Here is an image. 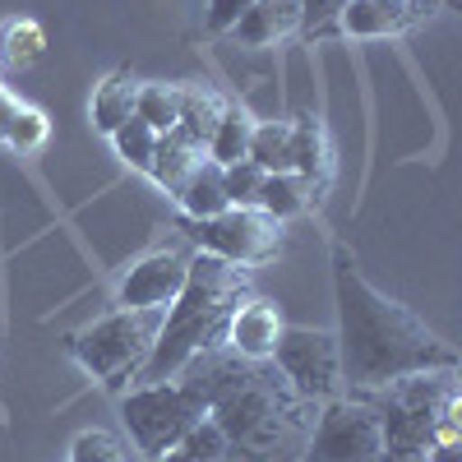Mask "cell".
I'll list each match as a JSON object with an SVG mask.
<instances>
[{"label": "cell", "instance_id": "cell-1", "mask_svg": "<svg viewBox=\"0 0 462 462\" xmlns=\"http://www.w3.org/2000/svg\"><path fill=\"white\" fill-rule=\"evenodd\" d=\"M180 379L195 383L204 416L226 435L231 462H300L319 407L305 402L273 361H241L231 346H213Z\"/></svg>", "mask_w": 462, "mask_h": 462}, {"label": "cell", "instance_id": "cell-2", "mask_svg": "<svg viewBox=\"0 0 462 462\" xmlns=\"http://www.w3.org/2000/svg\"><path fill=\"white\" fill-rule=\"evenodd\" d=\"M333 300H337V352L342 389L374 393L383 383L420 370H457V352L402 300L383 296L352 259L333 245Z\"/></svg>", "mask_w": 462, "mask_h": 462}, {"label": "cell", "instance_id": "cell-3", "mask_svg": "<svg viewBox=\"0 0 462 462\" xmlns=\"http://www.w3.org/2000/svg\"><path fill=\"white\" fill-rule=\"evenodd\" d=\"M245 296H250V273L241 263H226L217 254L195 250L189 254L185 287L162 310V328L152 337V352L134 383L176 379L195 356L213 352V346H226V324Z\"/></svg>", "mask_w": 462, "mask_h": 462}, {"label": "cell", "instance_id": "cell-4", "mask_svg": "<svg viewBox=\"0 0 462 462\" xmlns=\"http://www.w3.org/2000/svg\"><path fill=\"white\" fill-rule=\"evenodd\" d=\"M370 398L383 430V457L389 462H426L430 444H457V370H420L383 383Z\"/></svg>", "mask_w": 462, "mask_h": 462}, {"label": "cell", "instance_id": "cell-5", "mask_svg": "<svg viewBox=\"0 0 462 462\" xmlns=\"http://www.w3.org/2000/svg\"><path fill=\"white\" fill-rule=\"evenodd\" d=\"M158 328H162V310H121L116 305L111 315H102L97 324L69 337V352L97 383L125 393V383L139 379Z\"/></svg>", "mask_w": 462, "mask_h": 462}, {"label": "cell", "instance_id": "cell-6", "mask_svg": "<svg viewBox=\"0 0 462 462\" xmlns=\"http://www.w3.org/2000/svg\"><path fill=\"white\" fill-rule=\"evenodd\" d=\"M121 420H125L134 448L148 462H158L167 448H176L204 420V398L180 374L162 379V383H130L121 393Z\"/></svg>", "mask_w": 462, "mask_h": 462}, {"label": "cell", "instance_id": "cell-7", "mask_svg": "<svg viewBox=\"0 0 462 462\" xmlns=\"http://www.w3.org/2000/svg\"><path fill=\"white\" fill-rule=\"evenodd\" d=\"M300 462H389L383 457V430L370 398H328L315 411V426L305 435Z\"/></svg>", "mask_w": 462, "mask_h": 462}, {"label": "cell", "instance_id": "cell-8", "mask_svg": "<svg viewBox=\"0 0 462 462\" xmlns=\"http://www.w3.org/2000/svg\"><path fill=\"white\" fill-rule=\"evenodd\" d=\"M273 365L315 407L346 393L342 389V352H337L333 328H282V337L273 346Z\"/></svg>", "mask_w": 462, "mask_h": 462}, {"label": "cell", "instance_id": "cell-9", "mask_svg": "<svg viewBox=\"0 0 462 462\" xmlns=\"http://www.w3.org/2000/svg\"><path fill=\"white\" fill-rule=\"evenodd\" d=\"M185 236L195 241V250L204 254H217L226 263H268L278 259L282 250V222H273L259 208H226L217 217H204V222H189L185 217Z\"/></svg>", "mask_w": 462, "mask_h": 462}, {"label": "cell", "instance_id": "cell-10", "mask_svg": "<svg viewBox=\"0 0 462 462\" xmlns=\"http://www.w3.org/2000/svg\"><path fill=\"white\" fill-rule=\"evenodd\" d=\"M189 254L195 250L162 245V250H148L143 259H134L130 273L121 278V287H116V305L121 310H167L185 287Z\"/></svg>", "mask_w": 462, "mask_h": 462}, {"label": "cell", "instance_id": "cell-11", "mask_svg": "<svg viewBox=\"0 0 462 462\" xmlns=\"http://www.w3.org/2000/svg\"><path fill=\"white\" fill-rule=\"evenodd\" d=\"M439 0H352L337 19L342 37H361V42H374V37H402L411 28H420L426 19H435Z\"/></svg>", "mask_w": 462, "mask_h": 462}, {"label": "cell", "instance_id": "cell-12", "mask_svg": "<svg viewBox=\"0 0 462 462\" xmlns=\"http://www.w3.org/2000/svg\"><path fill=\"white\" fill-rule=\"evenodd\" d=\"M282 315H278V305L273 300H263V296H245L236 305V315H231L226 324V346L236 352L241 361H273V346L282 337Z\"/></svg>", "mask_w": 462, "mask_h": 462}, {"label": "cell", "instance_id": "cell-13", "mask_svg": "<svg viewBox=\"0 0 462 462\" xmlns=\"http://www.w3.org/2000/svg\"><path fill=\"white\" fill-rule=\"evenodd\" d=\"M300 32V0H254V5L231 23V37L241 47H278L282 37Z\"/></svg>", "mask_w": 462, "mask_h": 462}, {"label": "cell", "instance_id": "cell-14", "mask_svg": "<svg viewBox=\"0 0 462 462\" xmlns=\"http://www.w3.org/2000/svg\"><path fill=\"white\" fill-rule=\"evenodd\" d=\"M291 171L319 195L333 176V143L319 116H296L291 121Z\"/></svg>", "mask_w": 462, "mask_h": 462}, {"label": "cell", "instance_id": "cell-15", "mask_svg": "<svg viewBox=\"0 0 462 462\" xmlns=\"http://www.w3.org/2000/svg\"><path fill=\"white\" fill-rule=\"evenodd\" d=\"M204 158H208L204 143H195V139L180 134V130H167V134H158V148H152V162H148L143 176H152V185H162L167 195H176L180 180L195 171Z\"/></svg>", "mask_w": 462, "mask_h": 462}, {"label": "cell", "instance_id": "cell-16", "mask_svg": "<svg viewBox=\"0 0 462 462\" xmlns=\"http://www.w3.org/2000/svg\"><path fill=\"white\" fill-rule=\"evenodd\" d=\"M171 199L180 204V213H185L189 222H204V217H217V213L231 208V204H226V189H222V167L208 162V158L180 180V189H176Z\"/></svg>", "mask_w": 462, "mask_h": 462}, {"label": "cell", "instance_id": "cell-17", "mask_svg": "<svg viewBox=\"0 0 462 462\" xmlns=\"http://www.w3.org/2000/svg\"><path fill=\"white\" fill-rule=\"evenodd\" d=\"M134 97H139V79L130 69H116L93 88V125L111 139L130 116H134Z\"/></svg>", "mask_w": 462, "mask_h": 462}, {"label": "cell", "instance_id": "cell-18", "mask_svg": "<svg viewBox=\"0 0 462 462\" xmlns=\"http://www.w3.org/2000/svg\"><path fill=\"white\" fill-rule=\"evenodd\" d=\"M310 204H319V195L310 185H305L296 171H278V176H263V185H259V213H268L273 222H291V217H300Z\"/></svg>", "mask_w": 462, "mask_h": 462}, {"label": "cell", "instance_id": "cell-19", "mask_svg": "<svg viewBox=\"0 0 462 462\" xmlns=\"http://www.w3.org/2000/svg\"><path fill=\"white\" fill-rule=\"evenodd\" d=\"M250 130H254V116L245 106H236V102H226L222 116H217V125H213V134H208V143H204L208 162H217V167L241 162L250 152Z\"/></svg>", "mask_w": 462, "mask_h": 462}, {"label": "cell", "instance_id": "cell-20", "mask_svg": "<svg viewBox=\"0 0 462 462\" xmlns=\"http://www.w3.org/2000/svg\"><path fill=\"white\" fill-rule=\"evenodd\" d=\"M245 158L268 176L291 171V121H254Z\"/></svg>", "mask_w": 462, "mask_h": 462}, {"label": "cell", "instance_id": "cell-21", "mask_svg": "<svg viewBox=\"0 0 462 462\" xmlns=\"http://www.w3.org/2000/svg\"><path fill=\"white\" fill-rule=\"evenodd\" d=\"M47 56V28L37 19H5L0 23V60L10 69H28Z\"/></svg>", "mask_w": 462, "mask_h": 462}, {"label": "cell", "instance_id": "cell-22", "mask_svg": "<svg viewBox=\"0 0 462 462\" xmlns=\"http://www.w3.org/2000/svg\"><path fill=\"white\" fill-rule=\"evenodd\" d=\"M158 462H231V444H226V435L213 426V420L204 416L195 430H189L176 448H167Z\"/></svg>", "mask_w": 462, "mask_h": 462}, {"label": "cell", "instance_id": "cell-23", "mask_svg": "<svg viewBox=\"0 0 462 462\" xmlns=\"http://www.w3.org/2000/svg\"><path fill=\"white\" fill-rule=\"evenodd\" d=\"M134 116L143 125H152L158 134L176 130V121H180V84H139Z\"/></svg>", "mask_w": 462, "mask_h": 462}, {"label": "cell", "instance_id": "cell-24", "mask_svg": "<svg viewBox=\"0 0 462 462\" xmlns=\"http://www.w3.org/2000/svg\"><path fill=\"white\" fill-rule=\"evenodd\" d=\"M222 106H226V102H222L217 93H208V88H180V121H176V130L189 134L195 143H208Z\"/></svg>", "mask_w": 462, "mask_h": 462}, {"label": "cell", "instance_id": "cell-25", "mask_svg": "<svg viewBox=\"0 0 462 462\" xmlns=\"http://www.w3.org/2000/svg\"><path fill=\"white\" fill-rule=\"evenodd\" d=\"M111 148H116V158H121L125 167L148 171V162H152V148H158V130L143 125L139 116H130V121L111 134Z\"/></svg>", "mask_w": 462, "mask_h": 462}, {"label": "cell", "instance_id": "cell-26", "mask_svg": "<svg viewBox=\"0 0 462 462\" xmlns=\"http://www.w3.org/2000/svg\"><path fill=\"white\" fill-rule=\"evenodd\" d=\"M263 176H268V171H259L250 158H241V162L222 167V189H226V204H231V208H254V204H259V185H263Z\"/></svg>", "mask_w": 462, "mask_h": 462}, {"label": "cell", "instance_id": "cell-27", "mask_svg": "<svg viewBox=\"0 0 462 462\" xmlns=\"http://www.w3.org/2000/svg\"><path fill=\"white\" fill-rule=\"evenodd\" d=\"M352 0H300V37L305 42H319V37H342L337 19Z\"/></svg>", "mask_w": 462, "mask_h": 462}, {"label": "cell", "instance_id": "cell-28", "mask_svg": "<svg viewBox=\"0 0 462 462\" xmlns=\"http://www.w3.org/2000/svg\"><path fill=\"white\" fill-rule=\"evenodd\" d=\"M47 139H51V121H47V111H37V106H19V116H14V125H10V148L14 152H42L47 148Z\"/></svg>", "mask_w": 462, "mask_h": 462}, {"label": "cell", "instance_id": "cell-29", "mask_svg": "<svg viewBox=\"0 0 462 462\" xmlns=\"http://www.w3.org/2000/svg\"><path fill=\"white\" fill-rule=\"evenodd\" d=\"M69 462H125V444L111 430H84L69 444Z\"/></svg>", "mask_w": 462, "mask_h": 462}, {"label": "cell", "instance_id": "cell-30", "mask_svg": "<svg viewBox=\"0 0 462 462\" xmlns=\"http://www.w3.org/2000/svg\"><path fill=\"white\" fill-rule=\"evenodd\" d=\"M250 5H254V0H208L204 28H208V32H231V23H236Z\"/></svg>", "mask_w": 462, "mask_h": 462}, {"label": "cell", "instance_id": "cell-31", "mask_svg": "<svg viewBox=\"0 0 462 462\" xmlns=\"http://www.w3.org/2000/svg\"><path fill=\"white\" fill-rule=\"evenodd\" d=\"M19 97L10 93V88H0V143H5L10 139V125H14V116H19Z\"/></svg>", "mask_w": 462, "mask_h": 462}, {"label": "cell", "instance_id": "cell-32", "mask_svg": "<svg viewBox=\"0 0 462 462\" xmlns=\"http://www.w3.org/2000/svg\"><path fill=\"white\" fill-rule=\"evenodd\" d=\"M426 462H462V444H430Z\"/></svg>", "mask_w": 462, "mask_h": 462}, {"label": "cell", "instance_id": "cell-33", "mask_svg": "<svg viewBox=\"0 0 462 462\" xmlns=\"http://www.w3.org/2000/svg\"><path fill=\"white\" fill-rule=\"evenodd\" d=\"M439 5H453V0H439Z\"/></svg>", "mask_w": 462, "mask_h": 462}, {"label": "cell", "instance_id": "cell-34", "mask_svg": "<svg viewBox=\"0 0 462 462\" xmlns=\"http://www.w3.org/2000/svg\"><path fill=\"white\" fill-rule=\"evenodd\" d=\"M0 88H5V84H0Z\"/></svg>", "mask_w": 462, "mask_h": 462}]
</instances>
